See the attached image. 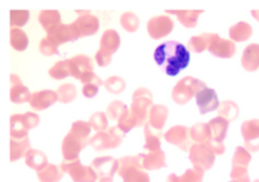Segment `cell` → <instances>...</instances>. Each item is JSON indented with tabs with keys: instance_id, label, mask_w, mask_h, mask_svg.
Instances as JSON below:
<instances>
[{
	"instance_id": "obj_1",
	"label": "cell",
	"mask_w": 259,
	"mask_h": 182,
	"mask_svg": "<svg viewBox=\"0 0 259 182\" xmlns=\"http://www.w3.org/2000/svg\"><path fill=\"white\" fill-rule=\"evenodd\" d=\"M153 108V95L147 87H138L133 93L132 105L125 110L118 120V126L128 133L133 128L146 125L149 120L151 110Z\"/></svg>"
},
{
	"instance_id": "obj_2",
	"label": "cell",
	"mask_w": 259,
	"mask_h": 182,
	"mask_svg": "<svg viewBox=\"0 0 259 182\" xmlns=\"http://www.w3.org/2000/svg\"><path fill=\"white\" fill-rule=\"evenodd\" d=\"M154 60L164 68L167 75L176 76L190 63V52L182 43L167 40L154 51Z\"/></svg>"
},
{
	"instance_id": "obj_3",
	"label": "cell",
	"mask_w": 259,
	"mask_h": 182,
	"mask_svg": "<svg viewBox=\"0 0 259 182\" xmlns=\"http://www.w3.org/2000/svg\"><path fill=\"white\" fill-rule=\"evenodd\" d=\"M91 128L88 121L77 120L72 124L62 142L63 161H76L83 148L90 144Z\"/></svg>"
},
{
	"instance_id": "obj_4",
	"label": "cell",
	"mask_w": 259,
	"mask_h": 182,
	"mask_svg": "<svg viewBox=\"0 0 259 182\" xmlns=\"http://www.w3.org/2000/svg\"><path fill=\"white\" fill-rule=\"evenodd\" d=\"M75 32L71 24H61L52 32L47 33L45 38L39 43V51L45 56L58 55V47L66 42H72L76 40Z\"/></svg>"
},
{
	"instance_id": "obj_5",
	"label": "cell",
	"mask_w": 259,
	"mask_h": 182,
	"mask_svg": "<svg viewBox=\"0 0 259 182\" xmlns=\"http://www.w3.org/2000/svg\"><path fill=\"white\" fill-rule=\"evenodd\" d=\"M116 173L123 178V182H151L148 173L142 166L141 153L121 157Z\"/></svg>"
},
{
	"instance_id": "obj_6",
	"label": "cell",
	"mask_w": 259,
	"mask_h": 182,
	"mask_svg": "<svg viewBox=\"0 0 259 182\" xmlns=\"http://www.w3.org/2000/svg\"><path fill=\"white\" fill-rule=\"evenodd\" d=\"M206 87L207 86L204 81L197 80V78L191 77V76H186L182 80H180L174 87V90H172V99L179 105H185L194 96H196L200 91Z\"/></svg>"
},
{
	"instance_id": "obj_7",
	"label": "cell",
	"mask_w": 259,
	"mask_h": 182,
	"mask_svg": "<svg viewBox=\"0 0 259 182\" xmlns=\"http://www.w3.org/2000/svg\"><path fill=\"white\" fill-rule=\"evenodd\" d=\"M120 46V37L115 29H106L100 38V48L95 55V61L100 67H106L111 57Z\"/></svg>"
},
{
	"instance_id": "obj_8",
	"label": "cell",
	"mask_w": 259,
	"mask_h": 182,
	"mask_svg": "<svg viewBox=\"0 0 259 182\" xmlns=\"http://www.w3.org/2000/svg\"><path fill=\"white\" fill-rule=\"evenodd\" d=\"M124 136L125 131L121 130L118 125L109 126L105 131H100L91 136L90 146L98 152L108 151L120 146L124 141Z\"/></svg>"
},
{
	"instance_id": "obj_9",
	"label": "cell",
	"mask_w": 259,
	"mask_h": 182,
	"mask_svg": "<svg viewBox=\"0 0 259 182\" xmlns=\"http://www.w3.org/2000/svg\"><path fill=\"white\" fill-rule=\"evenodd\" d=\"M40 119L35 113L14 114L10 116V136H28V131L39 124Z\"/></svg>"
},
{
	"instance_id": "obj_10",
	"label": "cell",
	"mask_w": 259,
	"mask_h": 182,
	"mask_svg": "<svg viewBox=\"0 0 259 182\" xmlns=\"http://www.w3.org/2000/svg\"><path fill=\"white\" fill-rule=\"evenodd\" d=\"M76 13L78 15L77 19L71 23L76 38L78 39V38L96 34L99 28H100V22H99L98 18L90 14L88 10H76Z\"/></svg>"
},
{
	"instance_id": "obj_11",
	"label": "cell",
	"mask_w": 259,
	"mask_h": 182,
	"mask_svg": "<svg viewBox=\"0 0 259 182\" xmlns=\"http://www.w3.org/2000/svg\"><path fill=\"white\" fill-rule=\"evenodd\" d=\"M215 156L217 154L209 147L201 143H195L191 147L189 153V158L191 163L194 164V168L202 172L209 171L210 168H212L215 163Z\"/></svg>"
},
{
	"instance_id": "obj_12",
	"label": "cell",
	"mask_w": 259,
	"mask_h": 182,
	"mask_svg": "<svg viewBox=\"0 0 259 182\" xmlns=\"http://www.w3.org/2000/svg\"><path fill=\"white\" fill-rule=\"evenodd\" d=\"M63 171L70 174L73 182H96L98 174L91 166L81 163L80 158L76 161H62Z\"/></svg>"
},
{
	"instance_id": "obj_13",
	"label": "cell",
	"mask_w": 259,
	"mask_h": 182,
	"mask_svg": "<svg viewBox=\"0 0 259 182\" xmlns=\"http://www.w3.org/2000/svg\"><path fill=\"white\" fill-rule=\"evenodd\" d=\"M70 76L85 83L94 75V62L90 56L77 55L68 60Z\"/></svg>"
},
{
	"instance_id": "obj_14",
	"label": "cell",
	"mask_w": 259,
	"mask_h": 182,
	"mask_svg": "<svg viewBox=\"0 0 259 182\" xmlns=\"http://www.w3.org/2000/svg\"><path fill=\"white\" fill-rule=\"evenodd\" d=\"M164 139L168 143L175 144L180 149L185 152H190L191 147L194 146L195 142L191 136V128H187L185 125H176L169 128L164 133Z\"/></svg>"
},
{
	"instance_id": "obj_15",
	"label": "cell",
	"mask_w": 259,
	"mask_h": 182,
	"mask_svg": "<svg viewBox=\"0 0 259 182\" xmlns=\"http://www.w3.org/2000/svg\"><path fill=\"white\" fill-rule=\"evenodd\" d=\"M191 136L194 139L195 143H201L209 147L215 154L222 156L225 153V146L224 143H219V142L212 141L211 135H210L209 126L207 123H196L192 125L191 128Z\"/></svg>"
},
{
	"instance_id": "obj_16",
	"label": "cell",
	"mask_w": 259,
	"mask_h": 182,
	"mask_svg": "<svg viewBox=\"0 0 259 182\" xmlns=\"http://www.w3.org/2000/svg\"><path fill=\"white\" fill-rule=\"evenodd\" d=\"M174 28L175 22L168 15H157V17L151 18L147 23L148 34L153 39H161V38L167 37Z\"/></svg>"
},
{
	"instance_id": "obj_17",
	"label": "cell",
	"mask_w": 259,
	"mask_h": 182,
	"mask_svg": "<svg viewBox=\"0 0 259 182\" xmlns=\"http://www.w3.org/2000/svg\"><path fill=\"white\" fill-rule=\"evenodd\" d=\"M90 166L96 172L99 179H113L114 174L118 172L119 159L110 156H101L94 159Z\"/></svg>"
},
{
	"instance_id": "obj_18",
	"label": "cell",
	"mask_w": 259,
	"mask_h": 182,
	"mask_svg": "<svg viewBox=\"0 0 259 182\" xmlns=\"http://www.w3.org/2000/svg\"><path fill=\"white\" fill-rule=\"evenodd\" d=\"M242 135L244 147L250 153L259 151V119H250L242 124Z\"/></svg>"
},
{
	"instance_id": "obj_19",
	"label": "cell",
	"mask_w": 259,
	"mask_h": 182,
	"mask_svg": "<svg viewBox=\"0 0 259 182\" xmlns=\"http://www.w3.org/2000/svg\"><path fill=\"white\" fill-rule=\"evenodd\" d=\"M58 101V95L56 91L52 90H42V91H35L32 94L29 99V105L33 110L35 111H42L50 108L51 105Z\"/></svg>"
},
{
	"instance_id": "obj_20",
	"label": "cell",
	"mask_w": 259,
	"mask_h": 182,
	"mask_svg": "<svg viewBox=\"0 0 259 182\" xmlns=\"http://www.w3.org/2000/svg\"><path fill=\"white\" fill-rule=\"evenodd\" d=\"M196 103L201 114L210 113V111L219 108L220 105L219 100H218L217 93H215V90H212V88L210 87L204 88V90H201L197 94Z\"/></svg>"
},
{
	"instance_id": "obj_21",
	"label": "cell",
	"mask_w": 259,
	"mask_h": 182,
	"mask_svg": "<svg viewBox=\"0 0 259 182\" xmlns=\"http://www.w3.org/2000/svg\"><path fill=\"white\" fill-rule=\"evenodd\" d=\"M10 100L15 104H23L28 103L32 96V94L29 93L27 86H24L22 83V80L18 77L15 73L10 75Z\"/></svg>"
},
{
	"instance_id": "obj_22",
	"label": "cell",
	"mask_w": 259,
	"mask_h": 182,
	"mask_svg": "<svg viewBox=\"0 0 259 182\" xmlns=\"http://www.w3.org/2000/svg\"><path fill=\"white\" fill-rule=\"evenodd\" d=\"M142 166L146 171H154L162 167H166V154L162 149L158 151H148L147 153H141Z\"/></svg>"
},
{
	"instance_id": "obj_23",
	"label": "cell",
	"mask_w": 259,
	"mask_h": 182,
	"mask_svg": "<svg viewBox=\"0 0 259 182\" xmlns=\"http://www.w3.org/2000/svg\"><path fill=\"white\" fill-rule=\"evenodd\" d=\"M217 38H219V34H217V33H201V34L190 38L187 48L195 53L204 52L205 50H209Z\"/></svg>"
},
{
	"instance_id": "obj_24",
	"label": "cell",
	"mask_w": 259,
	"mask_h": 182,
	"mask_svg": "<svg viewBox=\"0 0 259 182\" xmlns=\"http://www.w3.org/2000/svg\"><path fill=\"white\" fill-rule=\"evenodd\" d=\"M211 55L218 56L222 58H230L237 53V44L232 39H224V38H217L211 47L209 48Z\"/></svg>"
},
{
	"instance_id": "obj_25",
	"label": "cell",
	"mask_w": 259,
	"mask_h": 182,
	"mask_svg": "<svg viewBox=\"0 0 259 182\" xmlns=\"http://www.w3.org/2000/svg\"><path fill=\"white\" fill-rule=\"evenodd\" d=\"M30 141L28 136H10V161L14 162L27 156L30 151Z\"/></svg>"
},
{
	"instance_id": "obj_26",
	"label": "cell",
	"mask_w": 259,
	"mask_h": 182,
	"mask_svg": "<svg viewBox=\"0 0 259 182\" xmlns=\"http://www.w3.org/2000/svg\"><path fill=\"white\" fill-rule=\"evenodd\" d=\"M243 68L248 72H254L259 68V44L252 43L247 46L242 55Z\"/></svg>"
},
{
	"instance_id": "obj_27",
	"label": "cell",
	"mask_w": 259,
	"mask_h": 182,
	"mask_svg": "<svg viewBox=\"0 0 259 182\" xmlns=\"http://www.w3.org/2000/svg\"><path fill=\"white\" fill-rule=\"evenodd\" d=\"M209 126L210 135H211L212 141L219 142V143H224V139L227 136L228 133V126H229V121L225 120L224 118H218L211 119V120L207 123Z\"/></svg>"
},
{
	"instance_id": "obj_28",
	"label": "cell",
	"mask_w": 259,
	"mask_h": 182,
	"mask_svg": "<svg viewBox=\"0 0 259 182\" xmlns=\"http://www.w3.org/2000/svg\"><path fill=\"white\" fill-rule=\"evenodd\" d=\"M65 173L61 164L48 163L45 168L37 171V177L40 182H60Z\"/></svg>"
},
{
	"instance_id": "obj_29",
	"label": "cell",
	"mask_w": 259,
	"mask_h": 182,
	"mask_svg": "<svg viewBox=\"0 0 259 182\" xmlns=\"http://www.w3.org/2000/svg\"><path fill=\"white\" fill-rule=\"evenodd\" d=\"M38 20L47 33L52 32L62 24V19L57 10H43L38 15Z\"/></svg>"
},
{
	"instance_id": "obj_30",
	"label": "cell",
	"mask_w": 259,
	"mask_h": 182,
	"mask_svg": "<svg viewBox=\"0 0 259 182\" xmlns=\"http://www.w3.org/2000/svg\"><path fill=\"white\" fill-rule=\"evenodd\" d=\"M162 135H163V130H157V129L152 128L147 123L144 125V138H146L144 149L146 151H158V149H161Z\"/></svg>"
},
{
	"instance_id": "obj_31",
	"label": "cell",
	"mask_w": 259,
	"mask_h": 182,
	"mask_svg": "<svg viewBox=\"0 0 259 182\" xmlns=\"http://www.w3.org/2000/svg\"><path fill=\"white\" fill-rule=\"evenodd\" d=\"M168 14H175L184 27L195 28L197 24L200 14L204 13V10H167Z\"/></svg>"
},
{
	"instance_id": "obj_32",
	"label": "cell",
	"mask_w": 259,
	"mask_h": 182,
	"mask_svg": "<svg viewBox=\"0 0 259 182\" xmlns=\"http://www.w3.org/2000/svg\"><path fill=\"white\" fill-rule=\"evenodd\" d=\"M253 34V28L249 23L247 22H239L230 27L229 35L230 39L234 42H245L249 39Z\"/></svg>"
},
{
	"instance_id": "obj_33",
	"label": "cell",
	"mask_w": 259,
	"mask_h": 182,
	"mask_svg": "<svg viewBox=\"0 0 259 182\" xmlns=\"http://www.w3.org/2000/svg\"><path fill=\"white\" fill-rule=\"evenodd\" d=\"M167 116H168V109L164 105H153L149 115L148 124L152 128L157 130H163V126L166 124Z\"/></svg>"
},
{
	"instance_id": "obj_34",
	"label": "cell",
	"mask_w": 259,
	"mask_h": 182,
	"mask_svg": "<svg viewBox=\"0 0 259 182\" xmlns=\"http://www.w3.org/2000/svg\"><path fill=\"white\" fill-rule=\"evenodd\" d=\"M25 164L35 171H40L48 164L47 156L39 149H30L25 156Z\"/></svg>"
},
{
	"instance_id": "obj_35",
	"label": "cell",
	"mask_w": 259,
	"mask_h": 182,
	"mask_svg": "<svg viewBox=\"0 0 259 182\" xmlns=\"http://www.w3.org/2000/svg\"><path fill=\"white\" fill-rule=\"evenodd\" d=\"M204 181V172L196 168H190L182 176L171 173L167 177L166 182H202Z\"/></svg>"
},
{
	"instance_id": "obj_36",
	"label": "cell",
	"mask_w": 259,
	"mask_h": 182,
	"mask_svg": "<svg viewBox=\"0 0 259 182\" xmlns=\"http://www.w3.org/2000/svg\"><path fill=\"white\" fill-rule=\"evenodd\" d=\"M218 114H219L220 118H224L225 120L234 121L235 119L239 115V108H238L237 104L232 100H225L222 101L218 108Z\"/></svg>"
},
{
	"instance_id": "obj_37",
	"label": "cell",
	"mask_w": 259,
	"mask_h": 182,
	"mask_svg": "<svg viewBox=\"0 0 259 182\" xmlns=\"http://www.w3.org/2000/svg\"><path fill=\"white\" fill-rule=\"evenodd\" d=\"M10 44L15 51H24L28 47V37L20 28L10 29Z\"/></svg>"
},
{
	"instance_id": "obj_38",
	"label": "cell",
	"mask_w": 259,
	"mask_h": 182,
	"mask_svg": "<svg viewBox=\"0 0 259 182\" xmlns=\"http://www.w3.org/2000/svg\"><path fill=\"white\" fill-rule=\"evenodd\" d=\"M56 93L58 95V101L63 104L72 103L77 96V90H76V86L73 83H62V85L58 86Z\"/></svg>"
},
{
	"instance_id": "obj_39",
	"label": "cell",
	"mask_w": 259,
	"mask_h": 182,
	"mask_svg": "<svg viewBox=\"0 0 259 182\" xmlns=\"http://www.w3.org/2000/svg\"><path fill=\"white\" fill-rule=\"evenodd\" d=\"M250 161H252L250 152L247 151L245 147H237L232 159V167H247L248 168Z\"/></svg>"
},
{
	"instance_id": "obj_40",
	"label": "cell",
	"mask_w": 259,
	"mask_h": 182,
	"mask_svg": "<svg viewBox=\"0 0 259 182\" xmlns=\"http://www.w3.org/2000/svg\"><path fill=\"white\" fill-rule=\"evenodd\" d=\"M48 75L55 80H65L66 77L70 76V66H68V60L58 61L57 63L53 65V67L50 68Z\"/></svg>"
},
{
	"instance_id": "obj_41",
	"label": "cell",
	"mask_w": 259,
	"mask_h": 182,
	"mask_svg": "<svg viewBox=\"0 0 259 182\" xmlns=\"http://www.w3.org/2000/svg\"><path fill=\"white\" fill-rule=\"evenodd\" d=\"M108 120L109 118L106 116L105 113H101V111H96L89 119V125H90L91 129H94L95 131L100 133V131H105L108 126Z\"/></svg>"
},
{
	"instance_id": "obj_42",
	"label": "cell",
	"mask_w": 259,
	"mask_h": 182,
	"mask_svg": "<svg viewBox=\"0 0 259 182\" xmlns=\"http://www.w3.org/2000/svg\"><path fill=\"white\" fill-rule=\"evenodd\" d=\"M104 85V81H101V78L99 77L98 75L94 73L85 83H83L82 87V94L86 96V98H94V96L98 94L100 86Z\"/></svg>"
},
{
	"instance_id": "obj_43",
	"label": "cell",
	"mask_w": 259,
	"mask_h": 182,
	"mask_svg": "<svg viewBox=\"0 0 259 182\" xmlns=\"http://www.w3.org/2000/svg\"><path fill=\"white\" fill-rule=\"evenodd\" d=\"M126 109H128V108H126V105L123 103V101L114 100V101H111V103L108 105L105 114H106V116H108L109 119L118 121L119 119L121 118V115L125 113Z\"/></svg>"
},
{
	"instance_id": "obj_44",
	"label": "cell",
	"mask_w": 259,
	"mask_h": 182,
	"mask_svg": "<svg viewBox=\"0 0 259 182\" xmlns=\"http://www.w3.org/2000/svg\"><path fill=\"white\" fill-rule=\"evenodd\" d=\"M104 87L110 94H121L125 90V81L120 76H111L104 81Z\"/></svg>"
},
{
	"instance_id": "obj_45",
	"label": "cell",
	"mask_w": 259,
	"mask_h": 182,
	"mask_svg": "<svg viewBox=\"0 0 259 182\" xmlns=\"http://www.w3.org/2000/svg\"><path fill=\"white\" fill-rule=\"evenodd\" d=\"M120 25L129 33H134L139 27V18L134 13L125 12L120 17Z\"/></svg>"
},
{
	"instance_id": "obj_46",
	"label": "cell",
	"mask_w": 259,
	"mask_h": 182,
	"mask_svg": "<svg viewBox=\"0 0 259 182\" xmlns=\"http://www.w3.org/2000/svg\"><path fill=\"white\" fill-rule=\"evenodd\" d=\"M29 19V12L27 10H10V27H22L27 24Z\"/></svg>"
},
{
	"instance_id": "obj_47",
	"label": "cell",
	"mask_w": 259,
	"mask_h": 182,
	"mask_svg": "<svg viewBox=\"0 0 259 182\" xmlns=\"http://www.w3.org/2000/svg\"><path fill=\"white\" fill-rule=\"evenodd\" d=\"M233 181L238 182H250L249 173H248L247 167H232V173H230Z\"/></svg>"
},
{
	"instance_id": "obj_48",
	"label": "cell",
	"mask_w": 259,
	"mask_h": 182,
	"mask_svg": "<svg viewBox=\"0 0 259 182\" xmlns=\"http://www.w3.org/2000/svg\"><path fill=\"white\" fill-rule=\"evenodd\" d=\"M252 15H253V17H254L255 19H257L258 22H259V10H253V12H252Z\"/></svg>"
},
{
	"instance_id": "obj_49",
	"label": "cell",
	"mask_w": 259,
	"mask_h": 182,
	"mask_svg": "<svg viewBox=\"0 0 259 182\" xmlns=\"http://www.w3.org/2000/svg\"><path fill=\"white\" fill-rule=\"evenodd\" d=\"M99 182H114L113 179H99Z\"/></svg>"
},
{
	"instance_id": "obj_50",
	"label": "cell",
	"mask_w": 259,
	"mask_h": 182,
	"mask_svg": "<svg viewBox=\"0 0 259 182\" xmlns=\"http://www.w3.org/2000/svg\"><path fill=\"white\" fill-rule=\"evenodd\" d=\"M253 182H259V179H255V181H253Z\"/></svg>"
},
{
	"instance_id": "obj_51",
	"label": "cell",
	"mask_w": 259,
	"mask_h": 182,
	"mask_svg": "<svg viewBox=\"0 0 259 182\" xmlns=\"http://www.w3.org/2000/svg\"><path fill=\"white\" fill-rule=\"evenodd\" d=\"M230 182H238V181H230Z\"/></svg>"
}]
</instances>
